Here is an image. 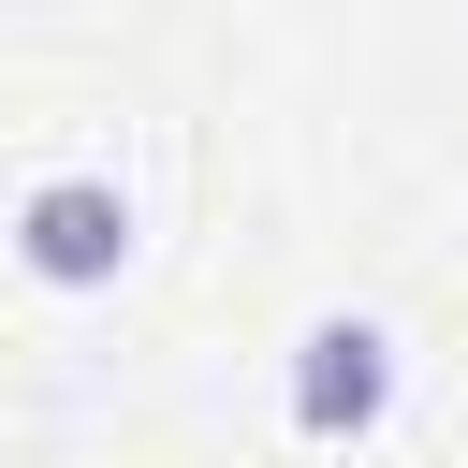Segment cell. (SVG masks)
Listing matches in <instances>:
<instances>
[{
    "mask_svg": "<svg viewBox=\"0 0 468 468\" xmlns=\"http://www.w3.org/2000/svg\"><path fill=\"white\" fill-rule=\"evenodd\" d=\"M15 263H29L44 292H102V278L132 263V190H117V176H44V190L15 205Z\"/></svg>",
    "mask_w": 468,
    "mask_h": 468,
    "instance_id": "obj_1",
    "label": "cell"
},
{
    "mask_svg": "<svg viewBox=\"0 0 468 468\" xmlns=\"http://www.w3.org/2000/svg\"><path fill=\"white\" fill-rule=\"evenodd\" d=\"M395 410V336L380 322H307L292 336V424L307 439H366Z\"/></svg>",
    "mask_w": 468,
    "mask_h": 468,
    "instance_id": "obj_2",
    "label": "cell"
}]
</instances>
